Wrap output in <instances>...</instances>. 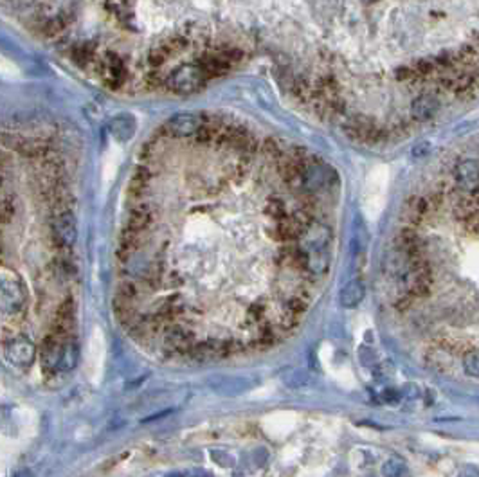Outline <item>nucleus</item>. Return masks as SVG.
I'll return each mask as SVG.
<instances>
[{"label": "nucleus", "mask_w": 479, "mask_h": 477, "mask_svg": "<svg viewBox=\"0 0 479 477\" xmlns=\"http://www.w3.org/2000/svg\"><path fill=\"white\" fill-rule=\"evenodd\" d=\"M2 313L4 315H18L25 308V290L24 285L17 277H2Z\"/></svg>", "instance_id": "f257e3e1"}, {"label": "nucleus", "mask_w": 479, "mask_h": 477, "mask_svg": "<svg viewBox=\"0 0 479 477\" xmlns=\"http://www.w3.org/2000/svg\"><path fill=\"white\" fill-rule=\"evenodd\" d=\"M382 473H384L385 477H402V473H404V463H402L400 459L385 461Z\"/></svg>", "instance_id": "dca6fc26"}, {"label": "nucleus", "mask_w": 479, "mask_h": 477, "mask_svg": "<svg viewBox=\"0 0 479 477\" xmlns=\"http://www.w3.org/2000/svg\"><path fill=\"white\" fill-rule=\"evenodd\" d=\"M175 83H177V86L181 89V91H191V89H195V86H197V83H198L197 70H195V69H182L181 72L177 74Z\"/></svg>", "instance_id": "4468645a"}, {"label": "nucleus", "mask_w": 479, "mask_h": 477, "mask_svg": "<svg viewBox=\"0 0 479 477\" xmlns=\"http://www.w3.org/2000/svg\"><path fill=\"white\" fill-rule=\"evenodd\" d=\"M307 308H308V299L305 296H301V294H298V296H292L290 299L287 301V310L298 313V315H301L303 312H307Z\"/></svg>", "instance_id": "2eb2a0df"}, {"label": "nucleus", "mask_w": 479, "mask_h": 477, "mask_svg": "<svg viewBox=\"0 0 479 477\" xmlns=\"http://www.w3.org/2000/svg\"><path fill=\"white\" fill-rule=\"evenodd\" d=\"M78 357H79L78 342H76V339H74V337H70L69 341L63 344L62 358H60V366H58V370H60V371L74 370V367H76V364H78Z\"/></svg>", "instance_id": "f8f14e48"}, {"label": "nucleus", "mask_w": 479, "mask_h": 477, "mask_svg": "<svg viewBox=\"0 0 479 477\" xmlns=\"http://www.w3.org/2000/svg\"><path fill=\"white\" fill-rule=\"evenodd\" d=\"M249 319L253 322H258L260 326L263 325V321H265V313H267V308L265 305H262V303H256V305L249 306Z\"/></svg>", "instance_id": "f3484780"}, {"label": "nucleus", "mask_w": 479, "mask_h": 477, "mask_svg": "<svg viewBox=\"0 0 479 477\" xmlns=\"http://www.w3.org/2000/svg\"><path fill=\"white\" fill-rule=\"evenodd\" d=\"M430 207H433V204L429 200H426V198H411L407 202L406 211H404L406 220L409 223H420L429 214Z\"/></svg>", "instance_id": "9d476101"}, {"label": "nucleus", "mask_w": 479, "mask_h": 477, "mask_svg": "<svg viewBox=\"0 0 479 477\" xmlns=\"http://www.w3.org/2000/svg\"><path fill=\"white\" fill-rule=\"evenodd\" d=\"M34 355H37V348L24 335H18V337H11L9 341H4L6 360L15 364V366H29L34 360Z\"/></svg>", "instance_id": "7ed1b4c3"}, {"label": "nucleus", "mask_w": 479, "mask_h": 477, "mask_svg": "<svg viewBox=\"0 0 479 477\" xmlns=\"http://www.w3.org/2000/svg\"><path fill=\"white\" fill-rule=\"evenodd\" d=\"M364 296H366L364 285L357 280L350 281V283L343 288V292H340V305H343L344 308H355V306L361 305Z\"/></svg>", "instance_id": "1a4fd4ad"}, {"label": "nucleus", "mask_w": 479, "mask_h": 477, "mask_svg": "<svg viewBox=\"0 0 479 477\" xmlns=\"http://www.w3.org/2000/svg\"><path fill=\"white\" fill-rule=\"evenodd\" d=\"M298 313H294V312H290V310H287V312L283 313L281 315V319H279V325L283 326V328H287V329H290V328H294L295 325H298Z\"/></svg>", "instance_id": "a211bd4d"}, {"label": "nucleus", "mask_w": 479, "mask_h": 477, "mask_svg": "<svg viewBox=\"0 0 479 477\" xmlns=\"http://www.w3.org/2000/svg\"><path fill=\"white\" fill-rule=\"evenodd\" d=\"M440 110V101L434 96L423 94L420 98H416L411 105V114H413L414 119L418 121H427L430 117L436 115V112Z\"/></svg>", "instance_id": "0eeeda50"}, {"label": "nucleus", "mask_w": 479, "mask_h": 477, "mask_svg": "<svg viewBox=\"0 0 479 477\" xmlns=\"http://www.w3.org/2000/svg\"><path fill=\"white\" fill-rule=\"evenodd\" d=\"M117 164H119V157L117 153H108L107 157V164H105V177H114L115 175V169H117Z\"/></svg>", "instance_id": "6ab92c4d"}, {"label": "nucleus", "mask_w": 479, "mask_h": 477, "mask_svg": "<svg viewBox=\"0 0 479 477\" xmlns=\"http://www.w3.org/2000/svg\"><path fill=\"white\" fill-rule=\"evenodd\" d=\"M72 328H74V301L67 299L63 301L62 305H60V308H58L51 334L67 341V339L72 337Z\"/></svg>", "instance_id": "20e7f679"}, {"label": "nucleus", "mask_w": 479, "mask_h": 477, "mask_svg": "<svg viewBox=\"0 0 479 477\" xmlns=\"http://www.w3.org/2000/svg\"><path fill=\"white\" fill-rule=\"evenodd\" d=\"M110 132L115 139L123 143V141H128L134 136V132H136V123H134V119L128 117V115H119V117H115L110 123Z\"/></svg>", "instance_id": "9b49d317"}, {"label": "nucleus", "mask_w": 479, "mask_h": 477, "mask_svg": "<svg viewBox=\"0 0 479 477\" xmlns=\"http://www.w3.org/2000/svg\"><path fill=\"white\" fill-rule=\"evenodd\" d=\"M456 178L463 190L475 191L479 188V166L474 161H463L456 168Z\"/></svg>", "instance_id": "6e6552de"}, {"label": "nucleus", "mask_w": 479, "mask_h": 477, "mask_svg": "<svg viewBox=\"0 0 479 477\" xmlns=\"http://www.w3.org/2000/svg\"><path fill=\"white\" fill-rule=\"evenodd\" d=\"M54 235H56L58 242L65 247L74 245L76 236H78V226H76V218L72 213L58 214L56 222H54Z\"/></svg>", "instance_id": "39448f33"}, {"label": "nucleus", "mask_w": 479, "mask_h": 477, "mask_svg": "<svg viewBox=\"0 0 479 477\" xmlns=\"http://www.w3.org/2000/svg\"><path fill=\"white\" fill-rule=\"evenodd\" d=\"M168 128L173 136H191L200 128V117L195 114H189V112H182V114H177L175 117L170 119Z\"/></svg>", "instance_id": "423d86ee"}, {"label": "nucleus", "mask_w": 479, "mask_h": 477, "mask_svg": "<svg viewBox=\"0 0 479 477\" xmlns=\"http://www.w3.org/2000/svg\"><path fill=\"white\" fill-rule=\"evenodd\" d=\"M427 152H429V144H427V143H423L422 146H416V148H414V155H416V157L426 155Z\"/></svg>", "instance_id": "aec40b11"}, {"label": "nucleus", "mask_w": 479, "mask_h": 477, "mask_svg": "<svg viewBox=\"0 0 479 477\" xmlns=\"http://www.w3.org/2000/svg\"><path fill=\"white\" fill-rule=\"evenodd\" d=\"M195 337L189 328L179 322H170L164 328V348L172 353H191L195 350Z\"/></svg>", "instance_id": "f03ea898"}, {"label": "nucleus", "mask_w": 479, "mask_h": 477, "mask_svg": "<svg viewBox=\"0 0 479 477\" xmlns=\"http://www.w3.org/2000/svg\"><path fill=\"white\" fill-rule=\"evenodd\" d=\"M463 370L468 377L479 379V348H468L463 353Z\"/></svg>", "instance_id": "ddd939ff"}]
</instances>
